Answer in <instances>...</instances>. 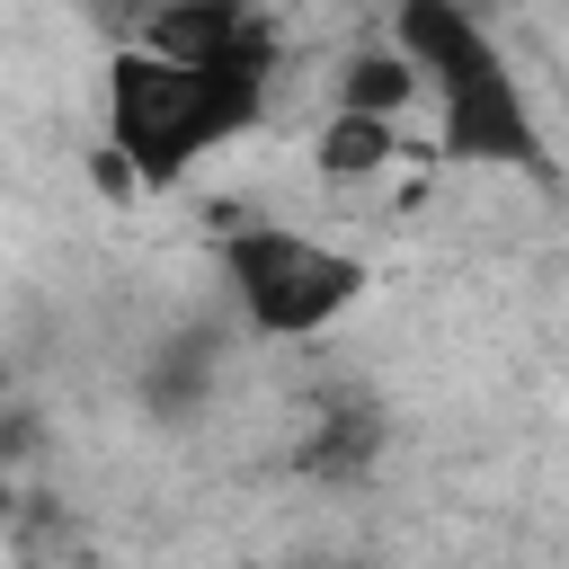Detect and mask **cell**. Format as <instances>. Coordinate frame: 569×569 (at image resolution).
<instances>
[{
	"instance_id": "cell-2",
	"label": "cell",
	"mask_w": 569,
	"mask_h": 569,
	"mask_svg": "<svg viewBox=\"0 0 569 569\" xmlns=\"http://www.w3.org/2000/svg\"><path fill=\"white\" fill-rule=\"evenodd\" d=\"M400 44L436 89V133L462 160H533V116L498 62V44L453 0H400Z\"/></svg>"
},
{
	"instance_id": "cell-1",
	"label": "cell",
	"mask_w": 569,
	"mask_h": 569,
	"mask_svg": "<svg viewBox=\"0 0 569 569\" xmlns=\"http://www.w3.org/2000/svg\"><path fill=\"white\" fill-rule=\"evenodd\" d=\"M249 116H258V80L187 62L169 44H142L107 71V133H116L124 169H142V178H178L196 151H213Z\"/></svg>"
},
{
	"instance_id": "cell-3",
	"label": "cell",
	"mask_w": 569,
	"mask_h": 569,
	"mask_svg": "<svg viewBox=\"0 0 569 569\" xmlns=\"http://www.w3.org/2000/svg\"><path fill=\"white\" fill-rule=\"evenodd\" d=\"M222 276L240 293V311L267 329V338H311L329 329L347 302H356V258L284 231V222H249L222 240Z\"/></svg>"
},
{
	"instance_id": "cell-4",
	"label": "cell",
	"mask_w": 569,
	"mask_h": 569,
	"mask_svg": "<svg viewBox=\"0 0 569 569\" xmlns=\"http://www.w3.org/2000/svg\"><path fill=\"white\" fill-rule=\"evenodd\" d=\"M382 151H391V116H365V107H347L320 133V169H373Z\"/></svg>"
}]
</instances>
